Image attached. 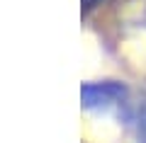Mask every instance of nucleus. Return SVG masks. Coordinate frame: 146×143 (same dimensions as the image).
I'll return each mask as SVG.
<instances>
[{
	"instance_id": "nucleus-1",
	"label": "nucleus",
	"mask_w": 146,
	"mask_h": 143,
	"mask_svg": "<svg viewBox=\"0 0 146 143\" xmlns=\"http://www.w3.org/2000/svg\"><path fill=\"white\" fill-rule=\"evenodd\" d=\"M129 95L124 82L119 80H100V82H83L80 87V102L85 109H107L122 104Z\"/></svg>"
},
{
	"instance_id": "nucleus-2",
	"label": "nucleus",
	"mask_w": 146,
	"mask_h": 143,
	"mask_svg": "<svg viewBox=\"0 0 146 143\" xmlns=\"http://www.w3.org/2000/svg\"><path fill=\"white\" fill-rule=\"evenodd\" d=\"M134 119H136V129H139V143H146V100L136 107Z\"/></svg>"
},
{
	"instance_id": "nucleus-3",
	"label": "nucleus",
	"mask_w": 146,
	"mask_h": 143,
	"mask_svg": "<svg viewBox=\"0 0 146 143\" xmlns=\"http://www.w3.org/2000/svg\"><path fill=\"white\" fill-rule=\"evenodd\" d=\"M85 3H88V5H93V3H95V0H85Z\"/></svg>"
}]
</instances>
